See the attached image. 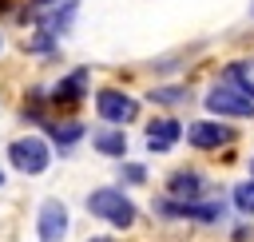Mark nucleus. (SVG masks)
<instances>
[{
  "label": "nucleus",
  "mask_w": 254,
  "mask_h": 242,
  "mask_svg": "<svg viewBox=\"0 0 254 242\" xmlns=\"http://www.w3.org/2000/svg\"><path fill=\"white\" fill-rule=\"evenodd\" d=\"M87 210H91L99 222L115 226V230H127V226H135V218H139L135 202H131L119 186H95V190L87 194Z\"/></svg>",
  "instance_id": "nucleus-1"
},
{
  "label": "nucleus",
  "mask_w": 254,
  "mask_h": 242,
  "mask_svg": "<svg viewBox=\"0 0 254 242\" xmlns=\"http://www.w3.org/2000/svg\"><path fill=\"white\" fill-rule=\"evenodd\" d=\"M8 163H12L20 175H44V171L52 167V147H48V139H40V135H20V139L8 143Z\"/></svg>",
  "instance_id": "nucleus-2"
},
{
  "label": "nucleus",
  "mask_w": 254,
  "mask_h": 242,
  "mask_svg": "<svg viewBox=\"0 0 254 242\" xmlns=\"http://www.w3.org/2000/svg\"><path fill=\"white\" fill-rule=\"evenodd\" d=\"M202 103H206V111L218 115V119H254V99L242 95V91L230 87V83H214Z\"/></svg>",
  "instance_id": "nucleus-3"
},
{
  "label": "nucleus",
  "mask_w": 254,
  "mask_h": 242,
  "mask_svg": "<svg viewBox=\"0 0 254 242\" xmlns=\"http://www.w3.org/2000/svg\"><path fill=\"white\" fill-rule=\"evenodd\" d=\"M95 115L103 123H111V127H123V123H131L139 115V99L119 91V87H99L95 91Z\"/></svg>",
  "instance_id": "nucleus-4"
},
{
  "label": "nucleus",
  "mask_w": 254,
  "mask_h": 242,
  "mask_svg": "<svg viewBox=\"0 0 254 242\" xmlns=\"http://www.w3.org/2000/svg\"><path fill=\"white\" fill-rule=\"evenodd\" d=\"M67 226H71L67 206L60 198H44L40 210H36V238L40 242H64L67 238Z\"/></svg>",
  "instance_id": "nucleus-5"
},
{
  "label": "nucleus",
  "mask_w": 254,
  "mask_h": 242,
  "mask_svg": "<svg viewBox=\"0 0 254 242\" xmlns=\"http://www.w3.org/2000/svg\"><path fill=\"white\" fill-rule=\"evenodd\" d=\"M155 214H163V218H190V222H222L226 206L222 202H175V198H159Z\"/></svg>",
  "instance_id": "nucleus-6"
},
{
  "label": "nucleus",
  "mask_w": 254,
  "mask_h": 242,
  "mask_svg": "<svg viewBox=\"0 0 254 242\" xmlns=\"http://www.w3.org/2000/svg\"><path fill=\"white\" fill-rule=\"evenodd\" d=\"M187 143H190L194 151H218V147L234 143V127H226V123H218V119H194V123L187 127Z\"/></svg>",
  "instance_id": "nucleus-7"
},
{
  "label": "nucleus",
  "mask_w": 254,
  "mask_h": 242,
  "mask_svg": "<svg viewBox=\"0 0 254 242\" xmlns=\"http://www.w3.org/2000/svg\"><path fill=\"white\" fill-rule=\"evenodd\" d=\"M202 190H206V175L194 167H179L167 175V198L175 202H202Z\"/></svg>",
  "instance_id": "nucleus-8"
},
{
  "label": "nucleus",
  "mask_w": 254,
  "mask_h": 242,
  "mask_svg": "<svg viewBox=\"0 0 254 242\" xmlns=\"http://www.w3.org/2000/svg\"><path fill=\"white\" fill-rule=\"evenodd\" d=\"M179 139H183V123H179V119L163 115V119H151V123H147V151L167 155Z\"/></svg>",
  "instance_id": "nucleus-9"
},
{
  "label": "nucleus",
  "mask_w": 254,
  "mask_h": 242,
  "mask_svg": "<svg viewBox=\"0 0 254 242\" xmlns=\"http://www.w3.org/2000/svg\"><path fill=\"white\" fill-rule=\"evenodd\" d=\"M87 95V71L83 67H75L71 75H64L60 83H56V91H52V103H60V107H71V103H79Z\"/></svg>",
  "instance_id": "nucleus-10"
},
{
  "label": "nucleus",
  "mask_w": 254,
  "mask_h": 242,
  "mask_svg": "<svg viewBox=\"0 0 254 242\" xmlns=\"http://www.w3.org/2000/svg\"><path fill=\"white\" fill-rule=\"evenodd\" d=\"M91 147L107 159H123L127 155V135H123V127H103V131L91 135Z\"/></svg>",
  "instance_id": "nucleus-11"
},
{
  "label": "nucleus",
  "mask_w": 254,
  "mask_h": 242,
  "mask_svg": "<svg viewBox=\"0 0 254 242\" xmlns=\"http://www.w3.org/2000/svg\"><path fill=\"white\" fill-rule=\"evenodd\" d=\"M48 135L60 143V151H67V147H75L79 139H83V123L79 119H64V123H48Z\"/></svg>",
  "instance_id": "nucleus-12"
},
{
  "label": "nucleus",
  "mask_w": 254,
  "mask_h": 242,
  "mask_svg": "<svg viewBox=\"0 0 254 242\" xmlns=\"http://www.w3.org/2000/svg\"><path fill=\"white\" fill-rule=\"evenodd\" d=\"M230 202H234V210H238V214H250V218H254V179L238 182V186L230 190Z\"/></svg>",
  "instance_id": "nucleus-13"
},
{
  "label": "nucleus",
  "mask_w": 254,
  "mask_h": 242,
  "mask_svg": "<svg viewBox=\"0 0 254 242\" xmlns=\"http://www.w3.org/2000/svg\"><path fill=\"white\" fill-rule=\"evenodd\" d=\"M119 179H123L127 186H143V182H147V167H143V163H123V167H119Z\"/></svg>",
  "instance_id": "nucleus-14"
},
{
  "label": "nucleus",
  "mask_w": 254,
  "mask_h": 242,
  "mask_svg": "<svg viewBox=\"0 0 254 242\" xmlns=\"http://www.w3.org/2000/svg\"><path fill=\"white\" fill-rule=\"evenodd\" d=\"M151 99L155 103H187L190 91H183V87H159V91H151Z\"/></svg>",
  "instance_id": "nucleus-15"
},
{
  "label": "nucleus",
  "mask_w": 254,
  "mask_h": 242,
  "mask_svg": "<svg viewBox=\"0 0 254 242\" xmlns=\"http://www.w3.org/2000/svg\"><path fill=\"white\" fill-rule=\"evenodd\" d=\"M87 242H115V238H107V234H95V238H87Z\"/></svg>",
  "instance_id": "nucleus-16"
},
{
  "label": "nucleus",
  "mask_w": 254,
  "mask_h": 242,
  "mask_svg": "<svg viewBox=\"0 0 254 242\" xmlns=\"http://www.w3.org/2000/svg\"><path fill=\"white\" fill-rule=\"evenodd\" d=\"M250 179H254V159H250Z\"/></svg>",
  "instance_id": "nucleus-17"
},
{
  "label": "nucleus",
  "mask_w": 254,
  "mask_h": 242,
  "mask_svg": "<svg viewBox=\"0 0 254 242\" xmlns=\"http://www.w3.org/2000/svg\"><path fill=\"white\" fill-rule=\"evenodd\" d=\"M0 186H4V171H0Z\"/></svg>",
  "instance_id": "nucleus-18"
},
{
  "label": "nucleus",
  "mask_w": 254,
  "mask_h": 242,
  "mask_svg": "<svg viewBox=\"0 0 254 242\" xmlns=\"http://www.w3.org/2000/svg\"><path fill=\"white\" fill-rule=\"evenodd\" d=\"M250 12H254V4H250Z\"/></svg>",
  "instance_id": "nucleus-19"
}]
</instances>
